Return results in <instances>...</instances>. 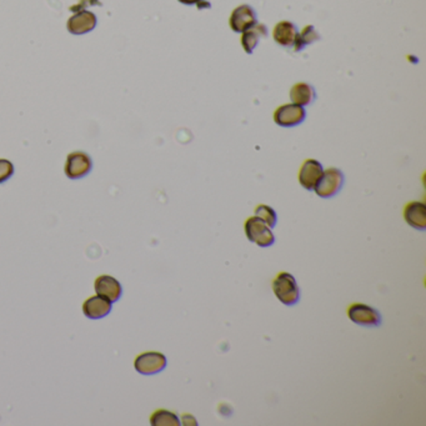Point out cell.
Listing matches in <instances>:
<instances>
[{"mask_svg":"<svg viewBox=\"0 0 426 426\" xmlns=\"http://www.w3.org/2000/svg\"><path fill=\"white\" fill-rule=\"evenodd\" d=\"M273 291L284 305H295L301 301V289L294 276L285 271L279 273L273 280Z\"/></svg>","mask_w":426,"mask_h":426,"instance_id":"1","label":"cell"},{"mask_svg":"<svg viewBox=\"0 0 426 426\" xmlns=\"http://www.w3.org/2000/svg\"><path fill=\"white\" fill-rule=\"evenodd\" d=\"M344 181L345 176L340 169H326V172L323 173L318 184L314 188V192H317V195L320 198H333L342 190Z\"/></svg>","mask_w":426,"mask_h":426,"instance_id":"2","label":"cell"},{"mask_svg":"<svg viewBox=\"0 0 426 426\" xmlns=\"http://www.w3.org/2000/svg\"><path fill=\"white\" fill-rule=\"evenodd\" d=\"M244 229L248 239L257 245L268 248L275 243V236L271 229L261 219H259L258 216L249 218L245 222Z\"/></svg>","mask_w":426,"mask_h":426,"instance_id":"3","label":"cell"},{"mask_svg":"<svg viewBox=\"0 0 426 426\" xmlns=\"http://www.w3.org/2000/svg\"><path fill=\"white\" fill-rule=\"evenodd\" d=\"M348 317L355 324L366 328H378L381 325L380 312L370 305L355 303L348 307Z\"/></svg>","mask_w":426,"mask_h":426,"instance_id":"4","label":"cell"},{"mask_svg":"<svg viewBox=\"0 0 426 426\" xmlns=\"http://www.w3.org/2000/svg\"><path fill=\"white\" fill-rule=\"evenodd\" d=\"M91 168H93V162L91 156L84 151H74L66 158L64 172L69 179L77 181L89 174Z\"/></svg>","mask_w":426,"mask_h":426,"instance_id":"5","label":"cell"},{"mask_svg":"<svg viewBox=\"0 0 426 426\" xmlns=\"http://www.w3.org/2000/svg\"><path fill=\"white\" fill-rule=\"evenodd\" d=\"M167 366L165 355L158 351H146L138 355L134 361V367L143 375H153L160 372Z\"/></svg>","mask_w":426,"mask_h":426,"instance_id":"6","label":"cell"},{"mask_svg":"<svg viewBox=\"0 0 426 426\" xmlns=\"http://www.w3.org/2000/svg\"><path fill=\"white\" fill-rule=\"evenodd\" d=\"M305 118V109L296 104H285L274 112V121L284 128L299 125Z\"/></svg>","mask_w":426,"mask_h":426,"instance_id":"7","label":"cell"},{"mask_svg":"<svg viewBox=\"0 0 426 426\" xmlns=\"http://www.w3.org/2000/svg\"><path fill=\"white\" fill-rule=\"evenodd\" d=\"M258 23L257 13L250 6H241L234 9L229 20L231 31L243 33Z\"/></svg>","mask_w":426,"mask_h":426,"instance_id":"8","label":"cell"},{"mask_svg":"<svg viewBox=\"0 0 426 426\" xmlns=\"http://www.w3.org/2000/svg\"><path fill=\"white\" fill-rule=\"evenodd\" d=\"M324 173L323 165L315 159H307L303 162L299 172V183L306 190H314Z\"/></svg>","mask_w":426,"mask_h":426,"instance_id":"9","label":"cell"},{"mask_svg":"<svg viewBox=\"0 0 426 426\" xmlns=\"http://www.w3.org/2000/svg\"><path fill=\"white\" fill-rule=\"evenodd\" d=\"M68 31L74 36H82L93 31L96 26V17L94 13L88 10L74 14L72 18L68 20Z\"/></svg>","mask_w":426,"mask_h":426,"instance_id":"10","label":"cell"},{"mask_svg":"<svg viewBox=\"0 0 426 426\" xmlns=\"http://www.w3.org/2000/svg\"><path fill=\"white\" fill-rule=\"evenodd\" d=\"M94 288H96V294L107 298L112 303L119 301L121 291H123L119 282L110 275H100L96 277Z\"/></svg>","mask_w":426,"mask_h":426,"instance_id":"11","label":"cell"},{"mask_svg":"<svg viewBox=\"0 0 426 426\" xmlns=\"http://www.w3.org/2000/svg\"><path fill=\"white\" fill-rule=\"evenodd\" d=\"M112 310V301L107 298L96 295L85 301L83 304V312L89 319H102L107 317Z\"/></svg>","mask_w":426,"mask_h":426,"instance_id":"12","label":"cell"},{"mask_svg":"<svg viewBox=\"0 0 426 426\" xmlns=\"http://www.w3.org/2000/svg\"><path fill=\"white\" fill-rule=\"evenodd\" d=\"M404 219L410 227L424 231L426 229V205L420 201H411L404 209Z\"/></svg>","mask_w":426,"mask_h":426,"instance_id":"13","label":"cell"},{"mask_svg":"<svg viewBox=\"0 0 426 426\" xmlns=\"http://www.w3.org/2000/svg\"><path fill=\"white\" fill-rule=\"evenodd\" d=\"M298 28L291 22H280L275 25L273 36L279 45L282 47H294L295 40L298 38Z\"/></svg>","mask_w":426,"mask_h":426,"instance_id":"14","label":"cell"},{"mask_svg":"<svg viewBox=\"0 0 426 426\" xmlns=\"http://www.w3.org/2000/svg\"><path fill=\"white\" fill-rule=\"evenodd\" d=\"M268 36V29L264 24L252 25L248 31H243L241 45L248 54H252L254 49L258 47L260 39Z\"/></svg>","mask_w":426,"mask_h":426,"instance_id":"15","label":"cell"},{"mask_svg":"<svg viewBox=\"0 0 426 426\" xmlns=\"http://www.w3.org/2000/svg\"><path fill=\"white\" fill-rule=\"evenodd\" d=\"M290 99L293 104L306 107L310 105L317 99V91L314 86L307 83H298L290 91Z\"/></svg>","mask_w":426,"mask_h":426,"instance_id":"16","label":"cell"},{"mask_svg":"<svg viewBox=\"0 0 426 426\" xmlns=\"http://www.w3.org/2000/svg\"><path fill=\"white\" fill-rule=\"evenodd\" d=\"M318 40H320V36H319L317 29L312 25H307L303 29L301 34H298V38L295 40L294 50L295 52H301L307 45L318 42Z\"/></svg>","mask_w":426,"mask_h":426,"instance_id":"17","label":"cell"},{"mask_svg":"<svg viewBox=\"0 0 426 426\" xmlns=\"http://www.w3.org/2000/svg\"><path fill=\"white\" fill-rule=\"evenodd\" d=\"M151 424L154 426L181 425L179 418L168 410H156L151 416Z\"/></svg>","mask_w":426,"mask_h":426,"instance_id":"18","label":"cell"},{"mask_svg":"<svg viewBox=\"0 0 426 426\" xmlns=\"http://www.w3.org/2000/svg\"><path fill=\"white\" fill-rule=\"evenodd\" d=\"M255 216H258L259 219H261L271 229L274 228L276 225V222H277L275 211L271 208V206H268V205H258L255 208Z\"/></svg>","mask_w":426,"mask_h":426,"instance_id":"19","label":"cell"},{"mask_svg":"<svg viewBox=\"0 0 426 426\" xmlns=\"http://www.w3.org/2000/svg\"><path fill=\"white\" fill-rule=\"evenodd\" d=\"M14 174V167L12 162L6 159H0V184L6 183Z\"/></svg>","mask_w":426,"mask_h":426,"instance_id":"20","label":"cell"},{"mask_svg":"<svg viewBox=\"0 0 426 426\" xmlns=\"http://www.w3.org/2000/svg\"><path fill=\"white\" fill-rule=\"evenodd\" d=\"M181 4H185V6H198L200 9L201 8H208L204 6L203 3H205V0H179Z\"/></svg>","mask_w":426,"mask_h":426,"instance_id":"21","label":"cell"}]
</instances>
